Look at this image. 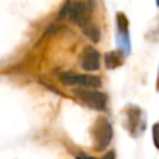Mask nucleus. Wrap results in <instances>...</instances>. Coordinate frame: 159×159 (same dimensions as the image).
<instances>
[{
  "instance_id": "obj_2",
  "label": "nucleus",
  "mask_w": 159,
  "mask_h": 159,
  "mask_svg": "<svg viewBox=\"0 0 159 159\" xmlns=\"http://www.w3.org/2000/svg\"><path fill=\"white\" fill-rule=\"evenodd\" d=\"M113 138V128L111 122L104 116H99L96 118L91 127V139L92 147L96 152H103L108 148L111 140Z\"/></svg>"
},
{
  "instance_id": "obj_12",
  "label": "nucleus",
  "mask_w": 159,
  "mask_h": 159,
  "mask_svg": "<svg viewBox=\"0 0 159 159\" xmlns=\"http://www.w3.org/2000/svg\"><path fill=\"white\" fill-rule=\"evenodd\" d=\"M155 4H157V6L159 7V0H155Z\"/></svg>"
},
{
  "instance_id": "obj_1",
  "label": "nucleus",
  "mask_w": 159,
  "mask_h": 159,
  "mask_svg": "<svg viewBox=\"0 0 159 159\" xmlns=\"http://www.w3.org/2000/svg\"><path fill=\"white\" fill-rule=\"evenodd\" d=\"M122 125L132 138H139L147 128V114L137 104L128 103L120 111Z\"/></svg>"
},
{
  "instance_id": "obj_3",
  "label": "nucleus",
  "mask_w": 159,
  "mask_h": 159,
  "mask_svg": "<svg viewBox=\"0 0 159 159\" xmlns=\"http://www.w3.org/2000/svg\"><path fill=\"white\" fill-rule=\"evenodd\" d=\"M73 94L81 103H83L86 107L91 109H94V111L107 109L108 97L102 91L89 89V88H75Z\"/></svg>"
},
{
  "instance_id": "obj_7",
  "label": "nucleus",
  "mask_w": 159,
  "mask_h": 159,
  "mask_svg": "<svg viewBox=\"0 0 159 159\" xmlns=\"http://www.w3.org/2000/svg\"><path fill=\"white\" fill-rule=\"evenodd\" d=\"M81 67L87 72H96L101 67V53L93 46H86L80 56Z\"/></svg>"
},
{
  "instance_id": "obj_11",
  "label": "nucleus",
  "mask_w": 159,
  "mask_h": 159,
  "mask_svg": "<svg viewBox=\"0 0 159 159\" xmlns=\"http://www.w3.org/2000/svg\"><path fill=\"white\" fill-rule=\"evenodd\" d=\"M155 89L159 92V67H158V73H157V81H155Z\"/></svg>"
},
{
  "instance_id": "obj_9",
  "label": "nucleus",
  "mask_w": 159,
  "mask_h": 159,
  "mask_svg": "<svg viewBox=\"0 0 159 159\" xmlns=\"http://www.w3.org/2000/svg\"><path fill=\"white\" fill-rule=\"evenodd\" d=\"M152 135H153V143L157 149H159V122H155L152 127Z\"/></svg>"
},
{
  "instance_id": "obj_4",
  "label": "nucleus",
  "mask_w": 159,
  "mask_h": 159,
  "mask_svg": "<svg viewBox=\"0 0 159 159\" xmlns=\"http://www.w3.org/2000/svg\"><path fill=\"white\" fill-rule=\"evenodd\" d=\"M60 81L65 86H77V88H89V89H96L102 86V81L98 76L91 75V73H84L80 75L73 71H67L62 72L60 75Z\"/></svg>"
},
{
  "instance_id": "obj_6",
  "label": "nucleus",
  "mask_w": 159,
  "mask_h": 159,
  "mask_svg": "<svg viewBox=\"0 0 159 159\" xmlns=\"http://www.w3.org/2000/svg\"><path fill=\"white\" fill-rule=\"evenodd\" d=\"M93 7L83 1H77L73 4H68L67 15L72 22H75L78 27L82 29V32L88 29L93 22L91 20V12Z\"/></svg>"
},
{
  "instance_id": "obj_10",
  "label": "nucleus",
  "mask_w": 159,
  "mask_h": 159,
  "mask_svg": "<svg viewBox=\"0 0 159 159\" xmlns=\"http://www.w3.org/2000/svg\"><path fill=\"white\" fill-rule=\"evenodd\" d=\"M77 159H98V158H94V157H91V155H87V154H80L78 157H77ZM101 159H114V153L113 152H111V153H108V154H106L103 158H101Z\"/></svg>"
},
{
  "instance_id": "obj_8",
  "label": "nucleus",
  "mask_w": 159,
  "mask_h": 159,
  "mask_svg": "<svg viewBox=\"0 0 159 159\" xmlns=\"http://www.w3.org/2000/svg\"><path fill=\"white\" fill-rule=\"evenodd\" d=\"M124 58L125 56L119 51V50H112L104 53V66L106 68L109 70H116L118 67H120L124 63Z\"/></svg>"
},
{
  "instance_id": "obj_5",
  "label": "nucleus",
  "mask_w": 159,
  "mask_h": 159,
  "mask_svg": "<svg viewBox=\"0 0 159 159\" xmlns=\"http://www.w3.org/2000/svg\"><path fill=\"white\" fill-rule=\"evenodd\" d=\"M116 42L125 57L130 53V36H129V20L123 11L116 12Z\"/></svg>"
}]
</instances>
